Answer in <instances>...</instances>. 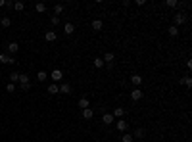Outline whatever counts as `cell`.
<instances>
[{"label":"cell","mask_w":192,"mask_h":142,"mask_svg":"<svg viewBox=\"0 0 192 142\" xmlns=\"http://www.w3.org/2000/svg\"><path fill=\"white\" fill-rule=\"evenodd\" d=\"M50 23H52V25H58V23H60V17H58V15H52V17H50Z\"/></svg>","instance_id":"4dcf8cb0"},{"label":"cell","mask_w":192,"mask_h":142,"mask_svg":"<svg viewBox=\"0 0 192 142\" xmlns=\"http://www.w3.org/2000/svg\"><path fill=\"white\" fill-rule=\"evenodd\" d=\"M44 39H46L48 42H54V40H56V33H54V31H46V35H44Z\"/></svg>","instance_id":"d6986e66"},{"label":"cell","mask_w":192,"mask_h":142,"mask_svg":"<svg viewBox=\"0 0 192 142\" xmlns=\"http://www.w3.org/2000/svg\"><path fill=\"white\" fill-rule=\"evenodd\" d=\"M60 94H65V96L71 94V84L69 83H62L60 84Z\"/></svg>","instance_id":"52a82bcc"},{"label":"cell","mask_w":192,"mask_h":142,"mask_svg":"<svg viewBox=\"0 0 192 142\" xmlns=\"http://www.w3.org/2000/svg\"><path fill=\"white\" fill-rule=\"evenodd\" d=\"M23 8H25V4H23V2H14V10L15 12H21Z\"/></svg>","instance_id":"83f0119b"},{"label":"cell","mask_w":192,"mask_h":142,"mask_svg":"<svg viewBox=\"0 0 192 142\" xmlns=\"http://www.w3.org/2000/svg\"><path fill=\"white\" fill-rule=\"evenodd\" d=\"M48 94H60V87H58L56 83L48 84Z\"/></svg>","instance_id":"7c38bea8"},{"label":"cell","mask_w":192,"mask_h":142,"mask_svg":"<svg viewBox=\"0 0 192 142\" xmlns=\"http://www.w3.org/2000/svg\"><path fill=\"white\" fill-rule=\"evenodd\" d=\"M115 129H117L119 133H127L129 123H127V121H123V119H117V121H115Z\"/></svg>","instance_id":"277c9868"},{"label":"cell","mask_w":192,"mask_h":142,"mask_svg":"<svg viewBox=\"0 0 192 142\" xmlns=\"http://www.w3.org/2000/svg\"><path fill=\"white\" fill-rule=\"evenodd\" d=\"M92 62H94V67H98V69H102V67H104V62H102V58H94Z\"/></svg>","instance_id":"4316f807"},{"label":"cell","mask_w":192,"mask_h":142,"mask_svg":"<svg viewBox=\"0 0 192 142\" xmlns=\"http://www.w3.org/2000/svg\"><path fill=\"white\" fill-rule=\"evenodd\" d=\"M0 25H2L4 29H6V27H10V25H12V19L8 17V15H4V17L0 19Z\"/></svg>","instance_id":"ac0fdd59"},{"label":"cell","mask_w":192,"mask_h":142,"mask_svg":"<svg viewBox=\"0 0 192 142\" xmlns=\"http://www.w3.org/2000/svg\"><path fill=\"white\" fill-rule=\"evenodd\" d=\"M18 50H19V44L18 42H10V44H8V52H10V54H15Z\"/></svg>","instance_id":"9a60e30c"},{"label":"cell","mask_w":192,"mask_h":142,"mask_svg":"<svg viewBox=\"0 0 192 142\" xmlns=\"http://www.w3.org/2000/svg\"><path fill=\"white\" fill-rule=\"evenodd\" d=\"M46 79H48V73L46 71H39V73H37V81H39V83H44Z\"/></svg>","instance_id":"2e32d148"},{"label":"cell","mask_w":192,"mask_h":142,"mask_svg":"<svg viewBox=\"0 0 192 142\" xmlns=\"http://www.w3.org/2000/svg\"><path fill=\"white\" fill-rule=\"evenodd\" d=\"M6 90H8V92H15V84H14V83H8V84H6Z\"/></svg>","instance_id":"f546056e"},{"label":"cell","mask_w":192,"mask_h":142,"mask_svg":"<svg viewBox=\"0 0 192 142\" xmlns=\"http://www.w3.org/2000/svg\"><path fill=\"white\" fill-rule=\"evenodd\" d=\"M102 123L104 125H112V123H115V117H113L112 113H104V115H102Z\"/></svg>","instance_id":"8992f818"},{"label":"cell","mask_w":192,"mask_h":142,"mask_svg":"<svg viewBox=\"0 0 192 142\" xmlns=\"http://www.w3.org/2000/svg\"><path fill=\"white\" fill-rule=\"evenodd\" d=\"M15 81H19V73L18 71H12L10 73V83H15Z\"/></svg>","instance_id":"d4e9b609"},{"label":"cell","mask_w":192,"mask_h":142,"mask_svg":"<svg viewBox=\"0 0 192 142\" xmlns=\"http://www.w3.org/2000/svg\"><path fill=\"white\" fill-rule=\"evenodd\" d=\"M2 6H6V0H0V8Z\"/></svg>","instance_id":"1f68e13d"},{"label":"cell","mask_w":192,"mask_h":142,"mask_svg":"<svg viewBox=\"0 0 192 142\" xmlns=\"http://www.w3.org/2000/svg\"><path fill=\"white\" fill-rule=\"evenodd\" d=\"M123 113H125V109H123V108H115L112 115H113V117H119V119H121V117H123Z\"/></svg>","instance_id":"44dd1931"},{"label":"cell","mask_w":192,"mask_h":142,"mask_svg":"<svg viewBox=\"0 0 192 142\" xmlns=\"http://www.w3.org/2000/svg\"><path fill=\"white\" fill-rule=\"evenodd\" d=\"M181 84H185V87H192V79H190V77H183Z\"/></svg>","instance_id":"484cf974"},{"label":"cell","mask_w":192,"mask_h":142,"mask_svg":"<svg viewBox=\"0 0 192 142\" xmlns=\"http://www.w3.org/2000/svg\"><path fill=\"white\" fill-rule=\"evenodd\" d=\"M48 79H52V83H62V79H64V73H62V69H54L50 73V75H48Z\"/></svg>","instance_id":"6da1fadb"},{"label":"cell","mask_w":192,"mask_h":142,"mask_svg":"<svg viewBox=\"0 0 192 142\" xmlns=\"http://www.w3.org/2000/svg\"><path fill=\"white\" fill-rule=\"evenodd\" d=\"M167 33H169V36H177L179 35V27L169 25V27H167Z\"/></svg>","instance_id":"e0dca14e"},{"label":"cell","mask_w":192,"mask_h":142,"mask_svg":"<svg viewBox=\"0 0 192 142\" xmlns=\"http://www.w3.org/2000/svg\"><path fill=\"white\" fill-rule=\"evenodd\" d=\"M79 108H81V109L91 108V104H88V98H81V100H79Z\"/></svg>","instance_id":"ffe728a7"},{"label":"cell","mask_w":192,"mask_h":142,"mask_svg":"<svg viewBox=\"0 0 192 142\" xmlns=\"http://www.w3.org/2000/svg\"><path fill=\"white\" fill-rule=\"evenodd\" d=\"M0 63H15V60L10 54H0Z\"/></svg>","instance_id":"ba28073f"},{"label":"cell","mask_w":192,"mask_h":142,"mask_svg":"<svg viewBox=\"0 0 192 142\" xmlns=\"http://www.w3.org/2000/svg\"><path fill=\"white\" fill-rule=\"evenodd\" d=\"M131 83L134 84V88H138V87H140V83H142V77L134 73V75H131Z\"/></svg>","instance_id":"9c48e42d"},{"label":"cell","mask_w":192,"mask_h":142,"mask_svg":"<svg viewBox=\"0 0 192 142\" xmlns=\"http://www.w3.org/2000/svg\"><path fill=\"white\" fill-rule=\"evenodd\" d=\"M185 21H186V15H185V14H181V12H179V14H175V17H173V25H175V27L183 25Z\"/></svg>","instance_id":"3957f363"},{"label":"cell","mask_w":192,"mask_h":142,"mask_svg":"<svg viewBox=\"0 0 192 142\" xmlns=\"http://www.w3.org/2000/svg\"><path fill=\"white\" fill-rule=\"evenodd\" d=\"M35 10H37V12H39V14H44V12H46V4H42V2H39V4H37V6H35Z\"/></svg>","instance_id":"7402d4cb"},{"label":"cell","mask_w":192,"mask_h":142,"mask_svg":"<svg viewBox=\"0 0 192 142\" xmlns=\"http://www.w3.org/2000/svg\"><path fill=\"white\" fill-rule=\"evenodd\" d=\"M83 117H85V119H87V121H91V119H92V117H94V111H92V109H91V108H87V109H83Z\"/></svg>","instance_id":"4fadbf2b"},{"label":"cell","mask_w":192,"mask_h":142,"mask_svg":"<svg viewBox=\"0 0 192 142\" xmlns=\"http://www.w3.org/2000/svg\"><path fill=\"white\" fill-rule=\"evenodd\" d=\"M62 12H64V4H56V6H54V15H58V17H60Z\"/></svg>","instance_id":"cb8c5ba5"},{"label":"cell","mask_w":192,"mask_h":142,"mask_svg":"<svg viewBox=\"0 0 192 142\" xmlns=\"http://www.w3.org/2000/svg\"><path fill=\"white\" fill-rule=\"evenodd\" d=\"M104 29V21L102 19H94L92 21V31H102Z\"/></svg>","instance_id":"30bf717a"},{"label":"cell","mask_w":192,"mask_h":142,"mask_svg":"<svg viewBox=\"0 0 192 142\" xmlns=\"http://www.w3.org/2000/svg\"><path fill=\"white\" fill-rule=\"evenodd\" d=\"M64 33L65 35H73L75 33V25H73V23H65L64 25Z\"/></svg>","instance_id":"8fae6325"},{"label":"cell","mask_w":192,"mask_h":142,"mask_svg":"<svg viewBox=\"0 0 192 142\" xmlns=\"http://www.w3.org/2000/svg\"><path fill=\"white\" fill-rule=\"evenodd\" d=\"M142 96H144V92H142L140 88H133V90H131V100H133V102L142 100Z\"/></svg>","instance_id":"7a4b0ae2"},{"label":"cell","mask_w":192,"mask_h":142,"mask_svg":"<svg viewBox=\"0 0 192 142\" xmlns=\"http://www.w3.org/2000/svg\"><path fill=\"white\" fill-rule=\"evenodd\" d=\"M113 60H115V54H113V52H106V54H104V58H102V62H104V63H108V66H112V63H113Z\"/></svg>","instance_id":"5b68a950"},{"label":"cell","mask_w":192,"mask_h":142,"mask_svg":"<svg viewBox=\"0 0 192 142\" xmlns=\"http://www.w3.org/2000/svg\"><path fill=\"white\" fill-rule=\"evenodd\" d=\"M133 135L131 133H123V136H121V142H133Z\"/></svg>","instance_id":"603a6c76"},{"label":"cell","mask_w":192,"mask_h":142,"mask_svg":"<svg viewBox=\"0 0 192 142\" xmlns=\"http://www.w3.org/2000/svg\"><path fill=\"white\" fill-rule=\"evenodd\" d=\"M144 136H146V131H144V129H134L133 138H144Z\"/></svg>","instance_id":"5bb4252c"},{"label":"cell","mask_w":192,"mask_h":142,"mask_svg":"<svg viewBox=\"0 0 192 142\" xmlns=\"http://www.w3.org/2000/svg\"><path fill=\"white\" fill-rule=\"evenodd\" d=\"M165 6H167V8H177V0H167Z\"/></svg>","instance_id":"f1b7e54d"},{"label":"cell","mask_w":192,"mask_h":142,"mask_svg":"<svg viewBox=\"0 0 192 142\" xmlns=\"http://www.w3.org/2000/svg\"><path fill=\"white\" fill-rule=\"evenodd\" d=\"M96 142H100V140H96Z\"/></svg>","instance_id":"d6a6232c"}]
</instances>
